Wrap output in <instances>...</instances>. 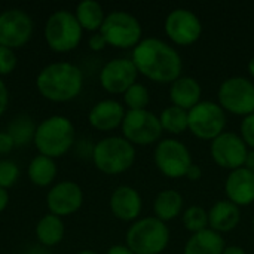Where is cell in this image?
Returning <instances> with one entry per match:
<instances>
[{
	"label": "cell",
	"instance_id": "1",
	"mask_svg": "<svg viewBox=\"0 0 254 254\" xmlns=\"http://www.w3.org/2000/svg\"><path fill=\"white\" fill-rule=\"evenodd\" d=\"M138 73L158 83H173L182 76L180 52L165 40L146 37L132 49L131 57Z\"/></svg>",
	"mask_w": 254,
	"mask_h": 254
},
{
	"label": "cell",
	"instance_id": "2",
	"mask_svg": "<svg viewBox=\"0 0 254 254\" xmlns=\"http://www.w3.org/2000/svg\"><path fill=\"white\" fill-rule=\"evenodd\" d=\"M36 83L45 98L68 101L79 95L83 85V74L71 63H52L39 73Z\"/></svg>",
	"mask_w": 254,
	"mask_h": 254
},
{
	"label": "cell",
	"instance_id": "3",
	"mask_svg": "<svg viewBox=\"0 0 254 254\" xmlns=\"http://www.w3.org/2000/svg\"><path fill=\"white\" fill-rule=\"evenodd\" d=\"M170 243V228L153 217L135 220L127 232V247L134 254H161Z\"/></svg>",
	"mask_w": 254,
	"mask_h": 254
},
{
	"label": "cell",
	"instance_id": "4",
	"mask_svg": "<svg viewBox=\"0 0 254 254\" xmlns=\"http://www.w3.org/2000/svg\"><path fill=\"white\" fill-rule=\"evenodd\" d=\"M74 141V128L65 116H51L39 124L34 131V144L40 155L48 158L63 156Z\"/></svg>",
	"mask_w": 254,
	"mask_h": 254
},
{
	"label": "cell",
	"instance_id": "5",
	"mask_svg": "<svg viewBox=\"0 0 254 254\" xmlns=\"http://www.w3.org/2000/svg\"><path fill=\"white\" fill-rule=\"evenodd\" d=\"M94 164L106 174H121L135 162V147L124 137H106L94 147Z\"/></svg>",
	"mask_w": 254,
	"mask_h": 254
},
{
	"label": "cell",
	"instance_id": "6",
	"mask_svg": "<svg viewBox=\"0 0 254 254\" xmlns=\"http://www.w3.org/2000/svg\"><path fill=\"white\" fill-rule=\"evenodd\" d=\"M101 36L115 48H135L141 42L143 28L140 21L129 12L113 10L106 15L100 28Z\"/></svg>",
	"mask_w": 254,
	"mask_h": 254
},
{
	"label": "cell",
	"instance_id": "7",
	"mask_svg": "<svg viewBox=\"0 0 254 254\" xmlns=\"http://www.w3.org/2000/svg\"><path fill=\"white\" fill-rule=\"evenodd\" d=\"M45 37L54 51L67 52L79 45L82 39V27L74 13L61 9L49 16L45 25Z\"/></svg>",
	"mask_w": 254,
	"mask_h": 254
},
{
	"label": "cell",
	"instance_id": "8",
	"mask_svg": "<svg viewBox=\"0 0 254 254\" xmlns=\"http://www.w3.org/2000/svg\"><path fill=\"white\" fill-rule=\"evenodd\" d=\"M219 104L225 112L237 116L254 113V83L243 76L225 79L219 86Z\"/></svg>",
	"mask_w": 254,
	"mask_h": 254
},
{
	"label": "cell",
	"instance_id": "9",
	"mask_svg": "<svg viewBox=\"0 0 254 254\" xmlns=\"http://www.w3.org/2000/svg\"><path fill=\"white\" fill-rule=\"evenodd\" d=\"M189 131L201 138L213 141L216 137L225 132L226 112L219 103L205 100L199 101L189 112Z\"/></svg>",
	"mask_w": 254,
	"mask_h": 254
},
{
	"label": "cell",
	"instance_id": "10",
	"mask_svg": "<svg viewBox=\"0 0 254 254\" xmlns=\"http://www.w3.org/2000/svg\"><path fill=\"white\" fill-rule=\"evenodd\" d=\"M153 161L156 168L170 179L185 177L189 167L193 164L189 149L177 138H164L158 141L153 152Z\"/></svg>",
	"mask_w": 254,
	"mask_h": 254
},
{
	"label": "cell",
	"instance_id": "11",
	"mask_svg": "<svg viewBox=\"0 0 254 254\" xmlns=\"http://www.w3.org/2000/svg\"><path fill=\"white\" fill-rule=\"evenodd\" d=\"M124 138L131 144L149 146L158 143L164 129L159 122V116L153 112L144 110H128L122 121Z\"/></svg>",
	"mask_w": 254,
	"mask_h": 254
},
{
	"label": "cell",
	"instance_id": "12",
	"mask_svg": "<svg viewBox=\"0 0 254 254\" xmlns=\"http://www.w3.org/2000/svg\"><path fill=\"white\" fill-rule=\"evenodd\" d=\"M164 30L168 39L180 46L195 43L202 34V22L195 12L185 7L173 9L164 22Z\"/></svg>",
	"mask_w": 254,
	"mask_h": 254
},
{
	"label": "cell",
	"instance_id": "13",
	"mask_svg": "<svg viewBox=\"0 0 254 254\" xmlns=\"http://www.w3.org/2000/svg\"><path fill=\"white\" fill-rule=\"evenodd\" d=\"M210 153H211L213 161L219 167L234 171L237 168L244 167L249 147L243 141L241 135L225 131L223 134H220L211 141Z\"/></svg>",
	"mask_w": 254,
	"mask_h": 254
},
{
	"label": "cell",
	"instance_id": "14",
	"mask_svg": "<svg viewBox=\"0 0 254 254\" xmlns=\"http://www.w3.org/2000/svg\"><path fill=\"white\" fill-rule=\"evenodd\" d=\"M33 33L30 15L21 9H7L0 13V45L6 48L22 46Z\"/></svg>",
	"mask_w": 254,
	"mask_h": 254
},
{
	"label": "cell",
	"instance_id": "15",
	"mask_svg": "<svg viewBox=\"0 0 254 254\" xmlns=\"http://www.w3.org/2000/svg\"><path fill=\"white\" fill-rule=\"evenodd\" d=\"M138 71L129 58H113L100 71V83L110 94H124L137 80Z\"/></svg>",
	"mask_w": 254,
	"mask_h": 254
},
{
	"label": "cell",
	"instance_id": "16",
	"mask_svg": "<svg viewBox=\"0 0 254 254\" xmlns=\"http://www.w3.org/2000/svg\"><path fill=\"white\" fill-rule=\"evenodd\" d=\"M46 202L52 214L70 216L82 207L83 192L74 182H61L48 192Z\"/></svg>",
	"mask_w": 254,
	"mask_h": 254
},
{
	"label": "cell",
	"instance_id": "17",
	"mask_svg": "<svg viewBox=\"0 0 254 254\" xmlns=\"http://www.w3.org/2000/svg\"><path fill=\"white\" fill-rule=\"evenodd\" d=\"M226 199L238 207H247L254 202V173L241 167L229 171L225 182Z\"/></svg>",
	"mask_w": 254,
	"mask_h": 254
},
{
	"label": "cell",
	"instance_id": "18",
	"mask_svg": "<svg viewBox=\"0 0 254 254\" xmlns=\"http://www.w3.org/2000/svg\"><path fill=\"white\" fill-rule=\"evenodd\" d=\"M141 208L143 199L134 188L122 185L113 190L110 196V210L115 217L124 222H132L140 216Z\"/></svg>",
	"mask_w": 254,
	"mask_h": 254
},
{
	"label": "cell",
	"instance_id": "19",
	"mask_svg": "<svg viewBox=\"0 0 254 254\" xmlns=\"http://www.w3.org/2000/svg\"><path fill=\"white\" fill-rule=\"evenodd\" d=\"M125 118L124 106L116 100L98 101L89 112V124L98 131H110L122 125Z\"/></svg>",
	"mask_w": 254,
	"mask_h": 254
},
{
	"label": "cell",
	"instance_id": "20",
	"mask_svg": "<svg viewBox=\"0 0 254 254\" xmlns=\"http://www.w3.org/2000/svg\"><path fill=\"white\" fill-rule=\"evenodd\" d=\"M170 100L174 106L185 110H190L201 101L202 88L199 82L192 76H180L173 83H170Z\"/></svg>",
	"mask_w": 254,
	"mask_h": 254
},
{
	"label": "cell",
	"instance_id": "21",
	"mask_svg": "<svg viewBox=\"0 0 254 254\" xmlns=\"http://www.w3.org/2000/svg\"><path fill=\"white\" fill-rule=\"evenodd\" d=\"M241 220L240 207L231 202L229 199H222L213 204L208 210V228L223 234L234 231Z\"/></svg>",
	"mask_w": 254,
	"mask_h": 254
},
{
	"label": "cell",
	"instance_id": "22",
	"mask_svg": "<svg viewBox=\"0 0 254 254\" xmlns=\"http://www.w3.org/2000/svg\"><path fill=\"white\" fill-rule=\"evenodd\" d=\"M226 244L222 234L213 229H204L198 234H192L188 240L183 254H223Z\"/></svg>",
	"mask_w": 254,
	"mask_h": 254
},
{
	"label": "cell",
	"instance_id": "23",
	"mask_svg": "<svg viewBox=\"0 0 254 254\" xmlns=\"http://www.w3.org/2000/svg\"><path fill=\"white\" fill-rule=\"evenodd\" d=\"M183 195L174 189L161 190L153 201V213L155 217L162 222H170L177 219L183 211Z\"/></svg>",
	"mask_w": 254,
	"mask_h": 254
},
{
	"label": "cell",
	"instance_id": "24",
	"mask_svg": "<svg viewBox=\"0 0 254 254\" xmlns=\"http://www.w3.org/2000/svg\"><path fill=\"white\" fill-rule=\"evenodd\" d=\"M74 16L79 21L80 27L85 30H89V31L100 30L104 22V18H106L101 4L95 0L80 1L76 7Z\"/></svg>",
	"mask_w": 254,
	"mask_h": 254
},
{
	"label": "cell",
	"instance_id": "25",
	"mask_svg": "<svg viewBox=\"0 0 254 254\" xmlns=\"http://www.w3.org/2000/svg\"><path fill=\"white\" fill-rule=\"evenodd\" d=\"M159 122L164 131L179 135L189 129V113L188 110L171 104L161 112Z\"/></svg>",
	"mask_w": 254,
	"mask_h": 254
},
{
	"label": "cell",
	"instance_id": "26",
	"mask_svg": "<svg viewBox=\"0 0 254 254\" xmlns=\"http://www.w3.org/2000/svg\"><path fill=\"white\" fill-rule=\"evenodd\" d=\"M36 235L39 241L45 246H55L58 244L64 237V225L63 220L55 214H46L43 216L37 226H36Z\"/></svg>",
	"mask_w": 254,
	"mask_h": 254
},
{
	"label": "cell",
	"instance_id": "27",
	"mask_svg": "<svg viewBox=\"0 0 254 254\" xmlns=\"http://www.w3.org/2000/svg\"><path fill=\"white\" fill-rule=\"evenodd\" d=\"M57 176V165L52 158L39 155L31 159L28 165V177L37 186H46L52 183Z\"/></svg>",
	"mask_w": 254,
	"mask_h": 254
},
{
	"label": "cell",
	"instance_id": "28",
	"mask_svg": "<svg viewBox=\"0 0 254 254\" xmlns=\"http://www.w3.org/2000/svg\"><path fill=\"white\" fill-rule=\"evenodd\" d=\"M183 225L192 234L208 229V211L199 205H192L186 208L183 211Z\"/></svg>",
	"mask_w": 254,
	"mask_h": 254
},
{
	"label": "cell",
	"instance_id": "29",
	"mask_svg": "<svg viewBox=\"0 0 254 254\" xmlns=\"http://www.w3.org/2000/svg\"><path fill=\"white\" fill-rule=\"evenodd\" d=\"M124 101L129 110H144L150 103V92L143 83H134L124 92Z\"/></svg>",
	"mask_w": 254,
	"mask_h": 254
},
{
	"label": "cell",
	"instance_id": "30",
	"mask_svg": "<svg viewBox=\"0 0 254 254\" xmlns=\"http://www.w3.org/2000/svg\"><path fill=\"white\" fill-rule=\"evenodd\" d=\"M19 177V168L15 162L1 159L0 161V188H10Z\"/></svg>",
	"mask_w": 254,
	"mask_h": 254
},
{
	"label": "cell",
	"instance_id": "31",
	"mask_svg": "<svg viewBox=\"0 0 254 254\" xmlns=\"http://www.w3.org/2000/svg\"><path fill=\"white\" fill-rule=\"evenodd\" d=\"M16 65V55L10 48L0 45V74H9Z\"/></svg>",
	"mask_w": 254,
	"mask_h": 254
},
{
	"label": "cell",
	"instance_id": "32",
	"mask_svg": "<svg viewBox=\"0 0 254 254\" xmlns=\"http://www.w3.org/2000/svg\"><path fill=\"white\" fill-rule=\"evenodd\" d=\"M240 135L243 138V141L247 144V147L254 150V113L244 116V119L241 121L240 125Z\"/></svg>",
	"mask_w": 254,
	"mask_h": 254
},
{
	"label": "cell",
	"instance_id": "33",
	"mask_svg": "<svg viewBox=\"0 0 254 254\" xmlns=\"http://www.w3.org/2000/svg\"><path fill=\"white\" fill-rule=\"evenodd\" d=\"M185 177H186L189 182H198V180L202 179V168H201L198 164H192V165L189 167V170H188V173H186Z\"/></svg>",
	"mask_w": 254,
	"mask_h": 254
},
{
	"label": "cell",
	"instance_id": "34",
	"mask_svg": "<svg viewBox=\"0 0 254 254\" xmlns=\"http://www.w3.org/2000/svg\"><path fill=\"white\" fill-rule=\"evenodd\" d=\"M106 45H107V42L104 40V37L101 36V33H95L89 39V48L94 49V51H101Z\"/></svg>",
	"mask_w": 254,
	"mask_h": 254
},
{
	"label": "cell",
	"instance_id": "35",
	"mask_svg": "<svg viewBox=\"0 0 254 254\" xmlns=\"http://www.w3.org/2000/svg\"><path fill=\"white\" fill-rule=\"evenodd\" d=\"M7 100H9V95H7V88H6V85L3 83V80L0 79V116H1V115L4 113V110H6Z\"/></svg>",
	"mask_w": 254,
	"mask_h": 254
},
{
	"label": "cell",
	"instance_id": "36",
	"mask_svg": "<svg viewBox=\"0 0 254 254\" xmlns=\"http://www.w3.org/2000/svg\"><path fill=\"white\" fill-rule=\"evenodd\" d=\"M13 146V140L9 134H0V152H7Z\"/></svg>",
	"mask_w": 254,
	"mask_h": 254
},
{
	"label": "cell",
	"instance_id": "37",
	"mask_svg": "<svg viewBox=\"0 0 254 254\" xmlns=\"http://www.w3.org/2000/svg\"><path fill=\"white\" fill-rule=\"evenodd\" d=\"M107 254H134L127 246H121V244H118V246H112L109 250H107Z\"/></svg>",
	"mask_w": 254,
	"mask_h": 254
},
{
	"label": "cell",
	"instance_id": "38",
	"mask_svg": "<svg viewBox=\"0 0 254 254\" xmlns=\"http://www.w3.org/2000/svg\"><path fill=\"white\" fill-rule=\"evenodd\" d=\"M244 168L250 170L252 173H254V150L250 149L249 153H247V158H246V162H244Z\"/></svg>",
	"mask_w": 254,
	"mask_h": 254
},
{
	"label": "cell",
	"instance_id": "39",
	"mask_svg": "<svg viewBox=\"0 0 254 254\" xmlns=\"http://www.w3.org/2000/svg\"><path fill=\"white\" fill-rule=\"evenodd\" d=\"M7 202H9V193L6 189L0 188V211H3L6 208Z\"/></svg>",
	"mask_w": 254,
	"mask_h": 254
},
{
	"label": "cell",
	"instance_id": "40",
	"mask_svg": "<svg viewBox=\"0 0 254 254\" xmlns=\"http://www.w3.org/2000/svg\"><path fill=\"white\" fill-rule=\"evenodd\" d=\"M223 254H247V253H246V250H244L243 247H240V246H228V247H225Z\"/></svg>",
	"mask_w": 254,
	"mask_h": 254
},
{
	"label": "cell",
	"instance_id": "41",
	"mask_svg": "<svg viewBox=\"0 0 254 254\" xmlns=\"http://www.w3.org/2000/svg\"><path fill=\"white\" fill-rule=\"evenodd\" d=\"M247 70L250 73V76L254 79V55L249 60V64H247Z\"/></svg>",
	"mask_w": 254,
	"mask_h": 254
},
{
	"label": "cell",
	"instance_id": "42",
	"mask_svg": "<svg viewBox=\"0 0 254 254\" xmlns=\"http://www.w3.org/2000/svg\"><path fill=\"white\" fill-rule=\"evenodd\" d=\"M77 254H97L95 252H91V250H83V252H80V253Z\"/></svg>",
	"mask_w": 254,
	"mask_h": 254
},
{
	"label": "cell",
	"instance_id": "43",
	"mask_svg": "<svg viewBox=\"0 0 254 254\" xmlns=\"http://www.w3.org/2000/svg\"><path fill=\"white\" fill-rule=\"evenodd\" d=\"M253 232H254V219H253Z\"/></svg>",
	"mask_w": 254,
	"mask_h": 254
}]
</instances>
